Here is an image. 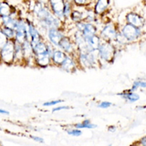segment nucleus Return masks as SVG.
I'll use <instances>...</instances> for the list:
<instances>
[{
  "label": "nucleus",
  "mask_w": 146,
  "mask_h": 146,
  "mask_svg": "<svg viewBox=\"0 0 146 146\" xmlns=\"http://www.w3.org/2000/svg\"><path fill=\"white\" fill-rule=\"evenodd\" d=\"M34 62L37 66H39L40 68H46L51 64V57L48 54V52L41 53L34 55Z\"/></svg>",
  "instance_id": "nucleus-10"
},
{
  "label": "nucleus",
  "mask_w": 146,
  "mask_h": 146,
  "mask_svg": "<svg viewBox=\"0 0 146 146\" xmlns=\"http://www.w3.org/2000/svg\"><path fill=\"white\" fill-rule=\"evenodd\" d=\"M96 32H97V28L95 27V25L92 23L85 21L84 27L82 30V34L84 36V38H88L96 34Z\"/></svg>",
  "instance_id": "nucleus-17"
},
{
  "label": "nucleus",
  "mask_w": 146,
  "mask_h": 146,
  "mask_svg": "<svg viewBox=\"0 0 146 146\" xmlns=\"http://www.w3.org/2000/svg\"><path fill=\"white\" fill-rule=\"evenodd\" d=\"M110 0H97L94 6V12L96 15H102L108 9Z\"/></svg>",
  "instance_id": "nucleus-15"
},
{
  "label": "nucleus",
  "mask_w": 146,
  "mask_h": 146,
  "mask_svg": "<svg viewBox=\"0 0 146 146\" xmlns=\"http://www.w3.org/2000/svg\"><path fill=\"white\" fill-rule=\"evenodd\" d=\"M95 127H96V125L92 124L90 120H88V119L82 121V123L75 124V128H78V129H81V128H95Z\"/></svg>",
  "instance_id": "nucleus-22"
},
{
  "label": "nucleus",
  "mask_w": 146,
  "mask_h": 146,
  "mask_svg": "<svg viewBox=\"0 0 146 146\" xmlns=\"http://www.w3.org/2000/svg\"><path fill=\"white\" fill-rule=\"evenodd\" d=\"M36 1L40 2L41 4H44V5H48V0H36Z\"/></svg>",
  "instance_id": "nucleus-33"
},
{
  "label": "nucleus",
  "mask_w": 146,
  "mask_h": 146,
  "mask_svg": "<svg viewBox=\"0 0 146 146\" xmlns=\"http://www.w3.org/2000/svg\"><path fill=\"white\" fill-rule=\"evenodd\" d=\"M48 5L54 15H56L63 22L66 21L65 17H64V14H63V10H64V5H65V0H48Z\"/></svg>",
  "instance_id": "nucleus-3"
},
{
  "label": "nucleus",
  "mask_w": 146,
  "mask_h": 146,
  "mask_svg": "<svg viewBox=\"0 0 146 146\" xmlns=\"http://www.w3.org/2000/svg\"><path fill=\"white\" fill-rule=\"evenodd\" d=\"M7 41H8V38L5 35L1 27H0V49H1L6 42H7Z\"/></svg>",
  "instance_id": "nucleus-26"
},
{
  "label": "nucleus",
  "mask_w": 146,
  "mask_h": 146,
  "mask_svg": "<svg viewBox=\"0 0 146 146\" xmlns=\"http://www.w3.org/2000/svg\"><path fill=\"white\" fill-rule=\"evenodd\" d=\"M66 56L67 54L65 52H63L62 50L55 49L51 54V62L56 66H60L62 62L66 58Z\"/></svg>",
  "instance_id": "nucleus-12"
},
{
  "label": "nucleus",
  "mask_w": 146,
  "mask_h": 146,
  "mask_svg": "<svg viewBox=\"0 0 146 146\" xmlns=\"http://www.w3.org/2000/svg\"><path fill=\"white\" fill-rule=\"evenodd\" d=\"M74 9V5L72 2H67L65 1V5H64V10H63V14H64L65 20H68L70 19L72 11Z\"/></svg>",
  "instance_id": "nucleus-21"
},
{
  "label": "nucleus",
  "mask_w": 146,
  "mask_h": 146,
  "mask_svg": "<svg viewBox=\"0 0 146 146\" xmlns=\"http://www.w3.org/2000/svg\"><path fill=\"white\" fill-rule=\"evenodd\" d=\"M0 114H5V115H8L9 112L6 111V110H4V109H0Z\"/></svg>",
  "instance_id": "nucleus-35"
},
{
  "label": "nucleus",
  "mask_w": 146,
  "mask_h": 146,
  "mask_svg": "<svg viewBox=\"0 0 146 146\" xmlns=\"http://www.w3.org/2000/svg\"><path fill=\"white\" fill-rule=\"evenodd\" d=\"M113 128H110V131H115V127L114 126H112Z\"/></svg>",
  "instance_id": "nucleus-36"
},
{
  "label": "nucleus",
  "mask_w": 146,
  "mask_h": 146,
  "mask_svg": "<svg viewBox=\"0 0 146 146\" xmlns=\"http://www.w3.org/2000/svg\"><path fill=\"white\" fill-rule=\"evenodd\" d=\"M125 18H126V22H127V24L134 25L135 27L141 28L144 24V19L140 15L136 14L135 12L128 13V14L126 15Z\"/></svg>",
  "instance_id": "nucleus-9"
},
{
  "label": "nucleus",
  "mask_w": 146,
  "mask_h": 146,
  "mask_svg": "<svg viewBox=\"0 0 146 146\" xmlns=\"http://www.w3.org/2000/svg\"><path fill=\"white\" fill-rule=\"evenodd\" d=\"M140 142H141V144H142V145H145V146H146V137L142 138Z\"/></svg>",
  "instance_id": "nucleus-34"
},
{
  "label": "nucleus",
  "mask_w": 146,
  "mask_h": 146,
  "mask_svg": "<svg viewBox=\"0 0 146 146\" xmlns=\"http://www.w3.org/2000/svg\"><path fill=\"white\" fill-rule=\"evenodd\" d=\"M65 1H67V2H72V0H65Z\"/></svg>",
  "instance_id": "nucleus-37"
},
{
  "label": "nucleus",
  "mask_w": 146,
  "mask_h": 146,
  "mask_svg": "<svg viewBox=\"0 0 146 146\" xmlns=\"http://www.w3.org/2000/svg\"><path fill=\"white\" fill-rule=\"evenodd\" d=\"M0 62L6 65L15 63V41L8 40L5 45L0 49Z\"/></svg>",
  "instance_id": "nucleus-1"
},
{
  "label": "nucleus",
  "mask_w": 146,
  "mask_h": 146,
  "mask_svg": "<svg viewBox=\"0 0 146 146\" xmlns=\"http://www.w3.org/2000/svg\"><path fill=\"white\" fill-rule=\"evenodd\" d=\"M33 48L34 55L45 53V52H48V42H46L44 40H42L39 43H37L36 45L33 46Z\"/></svg>",
  "instance_id": "nucleus-19"
},
{
  "label": "nucleus",
  "mask_w": 146,
  "mask_h": 146,
  "mask_svg": "<svg viewBox=\"0 0 146 146\" xmlns=\"http://www.w3.org/2000/svg\"><path fill=\"white\" fill-rule=\"evenodd\" d=\"M121 33L125 35V37L126 38V39L128 40V42L135 41L137 38L141 35L140 28L135 27L130 24H126L124 25Z\"/></svg>",
  "instance_id": "nucleus-5"
},
{
  "label": "nucleus",
  "mask_w": 146,
  "mask_h": 146,
  "mask_svg": "<svg viewBox=\"0 0 146 146\" xmlns=\"http://www.w3.org/2000/svg\"><path fill=\"white\" fill-rule=\"evenodd\" d=\"M75 47L76 45L74 42L72 41L70 37L66 35L61 39L58 46V48H60V50H62L63 52H65L67 55H71V56L75 52Z\"/></svg>",
  "instance_id": "nucleus-6"
},
{
  "label": "nucleus",
  "mask_w": 146,
  "mask_h": 146,
  "mask_svg": "<svg viewBox=\"0 0 146 146\" xmlns=\"http://www.w3.org/2000/svg\"><path fill=\"white\" fill-rule=\"evenodd\" d=\"M16 11L15 8L7 2L2 0L0 1V16H5V15H11L13 14H15Z\"/></svg>",
  "instance_id": "nucleus-13"
},
{
  "label": "nucleus",
  "mask_w": 146,
  "mask_h": 146,
  "mask_svg": "<svg viewBox=\"0 0 146 146\" xmlns=\"http://www.w3.org/2000/svg\"><path fill=\"white\" fill-rule=\"evenodd\" d=\"M99 52V58L102 59L105 61H110L114 55H115V48L110 42H100V47L98 49Z\"/></svg>",
  "instance_id": "nucleus-2"
},
{
  "label": "nucleus",
  "mask_w": 146,
  "mask_h": 146,
  "mask_svg": "<svg viewBox=\"0 0 146 146\" xmlns=\"http://www.w3.org/2000/svg\"><path fill=\"white\" fill-rule=\"evenodd\" d=\"M119 96H121L123 98H125V100L129 101V102L133 103V102H135V101L139 100L140 97H139V95L133 92V90H130V91H127V92H124V93H120L118 94Z\"/></svg>",
  "instance_id": "nucleus-20"
},
{
  "label": "nucleus",
  "mask_w": 146,
  "mask_h": 146,
  "mask_svg": "<svg viewBox=\"0 0 146 146\" xmlns=\"http://www.w3.org/2000/svg\"><path fill=\"white\" fill-rule=\"evenodd\" d=\"M65 109H69V106H58V107H55V108H54L52 111H53V112H56V111H59V110H65Z\"/></svg>",
  "instance_id": "nucleus-31"
},
{
  "label": "nucleus",
  "mask_w": 146,
  "mask_h": 146,
  "mask_svg": "<svg viewBox=\"0 0 146 146\" xmlns=\"http://www.w3.org/2000/svg\"><path fill=\"white\" fill-rule=\"evenodd\" d=\"M15 63H24L23 44L17 41H15Z\"/></svg>",
  "instance_id": "nucleus-14"
},
{
  "label": "nucleus",
  "mask_w": 146,
  "mask_h": 146,
  "mask_svg": "<svg viewBox=\"0 0 146 146\" xmlns=\"http://www.w3.org/2000/svg\"><path fill=\"white\" fill-rule=\"evenodd\" d=\"M59 67L64 71H66V72H74V71H76V67H77V64H76V61L73 58V56L67 55L66 58L65 59V61L62 62V64Z\"/></svg>",
  "instance_id": "nucleus-11"
},
{
  "label": "nucleus",
  "mask_w": 146,
  "mask_h": 146,
  "mask_svg": "<svg viewBox=\"0 0 146 146\" xmlns=\"http://www.w3.org/2000/svg\"><path fill=\"white\" fill-rule=\"evenodd\" d=\"M31 138L34 140L35 142H38V143H44V140L40 137H38V136H33V135H31Z\"/></svg>",
  "instance_id": "nucleus-32"
},
{
  "label": "nucleus",
  "mask_w": 146,
  "mask_h": 146,
  "mask_svg": "<svg viewBox=\"0 0 146 146\" xmlns=\"http://www.w3.org/2000/svg\"><path fill=\"white\" fill-rule=\"evenodd\" d=\"M1 29L3 31V33L5 34V35L8 38V40H14L15 39V32L14 29L9 28V27H5V26H1Z\"/></svg>",
  "instance_id": "nucleus-23"
},
{
  "label": "nucleus",
  "mask_w": 146,
  "mask_h": 146,
  "mask_svg": "<svg viewBox=\"0 0 146 146\" xmlns=\"http://www.w3.org/2000/svg\"><path fill=\"white\" fill-rule=\"evenodd\" d=\"M67 134L69 135H72V136H80L82 135V131L78 128H74V129L68 130Z\"/></svg>",
  "instance_id": "nucleus-28"
},
{
  "label": "nucleus",
  "mask_w": 146,
  "mask_h": 146,
  "mask_svg": "<svg viewBox=\"0 0 146 146\" xmlns=\"http://www.w3.org/2000/svg\"><path fill=\"white\" fill-rule=\"evenodd\" d=\"M72 3L77 7H84V6L87 5L88 0H72Z\"/></svg>",
  "instance_id": "nucleus-27"
},
{
  "label": "nucleus",
  "mask_w": 146,
  "mask_h": 146,
  "mask_svg": "<svg viewBox=\"0 0 146 146\" xmlns=\"http://www.w3.org/2000/svg\"><path fill=\"white\" fill-rule=\"evenodd\" d=\"M117 35V30L113 24H108L101 32V37L108 42L115 41Z\"/></svg>",
  "instance_id": "nucleus-8"
},
{
  "label": "nucleus",
  "mask_w": 146,
  "mask_h": 146,
  "mask_svg": "<svg viewBox=\"0 0 146 146\" xmlns=\"http://www.w3.org/2000/svg\"><path fill=\"white\" fill-rule=\"evenodd\" d=\"M23 58H24V63L28 64L30 62H34V52H33V48L30 41L25 40L23 43Z\"/></svg>",
  "instance_id": "nucleus-7"
},
{
  "label": "nucleus",
  "mask_w": 146,
  "mask_h": 146,
  "mask_svg": "<svg viewBox=\"0 0 146 146\" xmlns=\"http://www.w3.org/2000/svg\"><path fill=\"white\" fill-rule=\"evenodd\" d=\"M48 42L56 48H58L61 39L65 36L63 31L59 28H50L46 31Z\"/></svg>",
  "instance_id": "nucleus-4"
},
{
  "label": "nucleus",
  "mask_w": 146,
  "mask_h": 146,
  "mask_svg": "<svg viewBox=\"0 0 146 146\" xmlns=\"http://www.w3.org/2000/svg\"><path fill=\"white\" fill-rule=\"evenodd\" d=\"M115 41H117L120 44H125L126 42H128V40L126 39V38L125 37V35L122 33H117Z\"/></svg>",
  "instance_id": "nucleus-24"
},
{
  "label": "nucleus",
  "mask_w": 146,
  "mask_h": 146,
  "mask_svg": "<svg viewBox=\"0 0 146 146\" xmlns=\"http://www.w3.org/2000/svg\"><path fill=\"white\" fill-rule=\"evenodd\" d=\"M85 40H86L89 52H90V50H98L100 47V44L101 42L100 37L96 34H94L91 37L85 38Z\"/></svg>",
  "instance_id": "nucleus-16"
},
{
  "label": "nucleus",
  "mask_w": 146,
  "mask_h": 146,
  "mask_svg": "<svg viewBox=\"0 0 146 146\" xmlns=\"http://www.w3.org/2000/svg\"><path fill=\"white\" fill-rule=\"evenodd\" d=\"M111 106V103L110 102H107V101H104V102H101L100 104H99V107L100 108H108V107H110Z\"/></svg>",
  "instance_id": "nucleus-30"
},
{
  "label": "nucleus",
  "mask_w": 146,
  "mask_h": 146,
  "mask_svg": "<svg viewBox=\"0 0 146 146\" xmlns=\"http://www.w3.org/2000/svg\"><path fill=\"white\" fill-rule=\"evenodd\" d=\"M63 102L62 99H56V100H51L48 101V102L43 103V106H56L58 104H60Z\"/></svg>",
  "instance_id": "nucleus-29"
},
{
  "label": "nucleus",
  "mask_w": 146,
  "mask_h": 146,
  "mask_svg": "<svg viewBox=\"0 0 146 146\" xmlns=\"http://www.w3.org/2000/svg\"><path fill=\"white\" fill-rule=\"evenodd\" d=\"M138 87H146V81L144 80H136L133 85L132 90H135Z\"/></svg>",
  "instance_id": "nucleus-25"
},
{
  "label": "nucleus",
  "mask_w": 146,
  "mask_h": 146,
  "mask_svg": "<svg viewBox=\"0 0 146 146\" xmlns=\"http://www.w3.org/2000/svg\"><path fill=\"white\" fill-rule=\"evenodd\" d=\"M85 16H86V11L82 12L78 9H73L70 19L74 23H78L81 21H84Z\"/></svg>",
  "instance_id": "nucleus-18"
}]
</instances>
